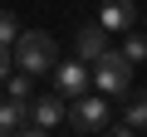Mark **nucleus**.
I'll list each match as a JSON object with an SVG mask.
<instances>
[{
  "label": "nucleus",
  "instance_id": "1",
  "mask_svg": "<svg viewBox=\"0 0 147 137\" xmlns=\"http://www.w3.org/2000/svg\"><path fill=\"white\" fill-rule=\"evenodd\" d=\"M15 68H25V74H54L59 68V44L44 34V30H25L15 39Z\"/></svg>",
  "mask_w": 147,
  "mask_h": 137
},
{
  "label": "nucleus",
  "instance_id": "2",
  "mask_svg": "<svg viewBox=\"0 0 147 137\" xmlns=\"http://www.w3.org/2000/svg\"><path fill=\"white\" fill-rule=\"evenodd\" d=\"M93 83H98V93H108V98H127V93H132V59H127L123 49H108V54L93 64Z\"/></svg>",
  "mask_w": 147,
  "mask_h": 137
},
{
  "label": "nucleus",
  "instance_id": "3",
  "mask_svg": "<svg viewBox=\"0 0 147 137\" xmlns=\"http://www.w3.org/2000/svg\"><path fill=\"white\" fill-rule=\"evenodd\" d=\"M108 93H84V98H74V108H69V122H74V132H103L108 127Z\"/></svg>",
  "mask_w": 147,
  "mask_h": 137
},
{
  "label": "nucleus",
  "instance_id": "4",
  "mask_svg": "<svg viewBox=\"0 0 147 137\" xmlns=\"http://www.w3.org/2000/svg\"><path fill=\"white\" fill-rule=\"evenodd\" d=\"M88 83H93V68H88L79 54H74L69 64H59V68H54V93H64L69 103H74V98H84V93H88Z\"/></svg>",
  "mask_w": 147,
  "mask_h": 137
},
{
  "label": "nucleus",
  "instance_id": "5",
  "mask_svg": "<svg viewBox=\"0 0 147 137\" xmlns=\"http://www.w3.org/2000/svg\"><path fill=\"white\" fill-rule=\"evenodd\" d=\"M108 34H113V30H103L98 20H93V25H79V34H74V54H79L84 64H98V59L108 54Z\"/></svg>",
  "mask_w": 147,
  "mask_h": 137
},
{
  "label": "nucleus",
  "instance_id": "6",
  "mask_svg": "<svg viewBox=\"0 0 147 137\" xmlns=\"http://www.w3.org/2000/svg\"><path fill=\"white\" fill-rule=\"evenodd\" d=\"M98 25L127 34V30H137V5H132V0H103V5H98Z\"/></svg>",
  "mask_w": 147,
  "mask_h": 137
},
{
  "label": "nucleus",
  "instance_id": "7",
  "mask_svg": "<svg viewBox=\"0 0 147 137\" xmlns=\"http://www.w3.org/2000/svg\"><path fill=\"white\" fill-rule=\"evenodd\" d=\"M64 118H69V98H64V93L30 98V122H39V127H54V122H64Z\"/></svg>",
  "mask_w": 147,
  "mask_h": 137
},
{
  "label": "nucleus",
  "instance_id": "8",
  "mask_svg": "<svg viewBox=\"0 0 147 137\" xmlns=\"http://www.w3.org/2000/svg\"><path fill=\"white\" fill-rule=\"evenodd\" d=\"M25 122H30V103H20V98H5V103H0V137H15Z\"/></svg>",
  "mask_w": 147,
  "mask_h": 137
},
{
  "label": "nucleus",
  "instance_id": "9",
  "mask_svg": "<svg viewBox=\"0 0 147 137\" xmlns=\"http://www.w3.org/2000/svg\"><path fill=\"white\" fill-rule=\"evenodd\" d=\"M123 122L127 127H147V93H127L123 98Z\"/></svg>",
  "mask_w": 147,
  "mask_h": 137
},
{
  "label": "nucleus",
  "instance_id": "10",
  "mask_svg": "<svg viewBox=\"0 0 147 137\" xmlns=\"http://www.w3.org/2000/svg\"><path fill=\"white\" fill-rule=\"evenodd\" d=\"M5 93H10V98H20V103H30V98H34V74L15 68V74L5 79Z\"/></svg>",
  "mask_w": 147,
  "mask_h": 137
},
{
  "label": "nucleus",
  "instance_id": "11",
  "mask_svg": "<svg viewBox=\"0 0 147 137\" xmlns=\"http://www.w3.org/2000/svg\"><path fill=\"white\" fill-rule=\"evenodd\" d=\"M123 54H127L132 64H142V59H147V34H137V30H127V34H123Z\"/></svg>",
  "mask_w": 147,
  "mask_h": 137
},
{
  "label": "nucleus",
  "instance_id": "12",
  "mask_svg": "<svg viewBox=\"0 0 147 137\" xmlns=\"http://www.w3.org/2000/svg\"><path fill=\"white\" fill-rule=\"evenodd\" d=\"M20 34H25V30L15 25V15H10V10H0V44L15 49V39H20Z\"/></svg>",
  "mask_w": 147,
  "mask_h": 137
},
{
  "label": "nucleus",
  "instance_id": "13",
  "mask_svg": "<svg viewBox=\"0 0 147 137\" xmlns=\"http://www.w3.org/2000/svg\"><path fill=\"white\" fill-rule=\"evenodd\" d=\"M15 74V49H5V44H0V83H5Z\"/></svg>",
  "mask_w": 147,
  "mask_h": 137
},
{
  "label": "nucleus",
  "instance_id": "14",
  "mask_svg": "<svg viewBox=\"0 0 147 137\" xmlns=\"http://www.w3.org/2000/svg\"><path fill=\"white\" fill-rule=\"evenodd\" d=\"M15 137H49V127H39V122H25V127H20Z\"/></svg>",
  "mask_w": 147,
  "mask_h": 137
},
{
  "label": "nucleus",
  "instance_id": "15",
  "mask_svg": "<svg viewBox=\"0 0 147 137\" xmlns=\"http://www.w3.org/2000/svg\"><path fill=\"white\" fill-rule=\"evenodd\" d=\"M108 137H137V127H127V122H123V127H108Z\"/></svg>",
  "mask_w": 147,
  "mask_h": 137
},
{
  "label": "nucleus",
  "instance_id": "16",
  "mask_svg": "<svg viewBox=\"0 0 147 137\" xmlns=\"http://www.w3.org/2000/svg\"><path fill=\"white\" fill-rule=\"evenodd\" d=\"M74 137H84V132H74Z\"/></svg>",
  "mask_w": 147,
  "mask_h": 137
}]
</instances>
